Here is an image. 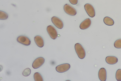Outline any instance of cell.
Masks as SVG:
<instances>
[{"label": "cell", "instance_id": "obj_1", "mask_svg": "<svg viewBox=\"0 0 121 81\" xmlns=\"http://www.w3.org/2000/svg\"><path fill=\"white\" fill-rule=\"evenodd\" d=\"M75 51L79 58L82 59L84 58L86 56L85 51L81 44L79 43L75 44L74 46Z\"/></svg>", "mask_w": 121, "mask_h": 81}, {"label": "cell", "instance_id": "obj_2", "mask_svg": "<svg viewBox=\"0 0 121 81\" xmlns=\"http://www.w3.org/2000/svg\"><path fill=\"white\" fill-rule=\"evenodd\" d=\"M84 9L88 15L91 18L94 17L95 15V12L93 7L91 4L87 3L84 5Z\"/></svg>", "mask_w": 121, "mask_h": 81}, {"label": "cell", "instance_id": "obj_3", "mask_svg": "<svg viewBox=\"0 0 121 81\" xmlns=\"http://www.w3.org/2000/svg\"><path fill=\"white\" fill-rule=\"evenodd\" d=\"M63 9L65 12L70 15L74 16L77 14V12L75 9L68 4H65L64 6Z\"/></svg>", "mask_w": 121, "mask_h": 81}, {"label": "cell", "instance_id": "obj_4", "mask_svg": "<svg viewBox=\"0 0 121 81\" xmlns=\"http://www.w3.org/2000/svg\"><path fill=\"white\" fill-rule=\"evenodd\" d=\"M47 32L50 37L53 39H56L57 36V32L55 28L51 25L47 27Z\"/></svg>", "mask_w": 121, "mask_h": 81}, {"label": "cell", "instance_id": "obj_5", "mask_svg": "<svg viewBox=\"0 0 121 81\" xmlns=\"http://www.w3.org/2000/svg\"><path fill=\"white\" fill-rule=\"evenodd\" d=\"M17 41L18 42L25 46H29L31 43L30 39L24 35L18 36L17 38Z\"/></svg>", "mask_w": 121, "mask_h": 81}, {"label": "cell", "instance_id": "obj_6", "mask_svg": "<svg viewBox=\"0 0 121 81\" xmlns=\"http://www.w3.org/2000/svg\"><path fill=\"white\" fill-rule=\"evenodd\" d=\"M70 67L69 63H64L57 66L56 68V71L59 73H63L68 70Z\"/></svg>", "mask_w": 121, "mask_h": 81}, {"label": "cell", "instance_id": "obj_7", "mask_svg": "<svg viewBox=\"0 0 121 81\" xmlns=\"http://www.w3.org/2000/svg\"><path fill=\"white\" fill-rule=\"evenodd\" d=\"M45 62L44 59L42 57H39L34 61L32 64V67L34 68H38L41 66Z\"/></svg>", "mask_w": 121, "mask_h": 81}, {"label": "cell", "instance_id": "obj_8", "mask_svg": "<svg viewBox=\"0 0 121 81\" xmlns=\"http://www.w3.org/2000/svg\"><path fill=\"white\" fill-rule=\"evenodd\" d=\"M51 20L53 24L59 29H62L64 26L62 21L59 18L56 16H53L51 18Z\"/></svg>", "mask_w": 121, "mask_h": 81}, {"label": "cell", "instance_id": "obj_9", "mask_svg": "<svg viewBox=\"0 0 121 81\" xmlns=\"http://www.w3.org/2000/svg\"><path fill=\"white\" fill-rule=\"evenodd\" d=\"M98 76L100 81H106L107 78V72L105 68H100L98 72Z\"/></svg>", "mask_w": 121, "mask_h": 81}, {"label": "cell", "instance_id": "obj_10", "mask_svg": "<svg viewBox=\"0 0 121 81\" xmlns=\"http://www.w3.org/2000/svg\"><path fill=\"white\" fill-rule=\"evenodd\" d=\"M91 24V21L89 18H87L83 21L80 24V28L82 30L86 29L90 27Z\"/></svg>", "mask_w": 121, "mask_h": 81}, {"label": "cell", "instance_id": "obj_11", "mask_svg": "<svg viewBox=\"0 0 121 81\" xmlns=\"http://www.w3.org/2000/svg\"><path fill=\"white\" fill-rule=\"evenodd\" d=\"M34 39L36 44L38 47L42 48L43 46L44 41L42 37L39 35L36 36L35 37Z\"/></svg>", "mask_w": 121, "mask_h": 81}, {"label": "cell", "instance_id": "obj_12", "mask_svg": "<svg viewBox=\"0 0 121 81\" xmlns=\"http://www.w3.org/2000/svg\"><path fill=\"white\" fill-rule=\"evenodd\" d=\"M105 61L108 64L110 65H113L117 62L118 58L116 57L112 56H109L106 57Z\"/></svg>", "mask_w": 121, "mask_h": 81}, {"label": "cell", "instance_id": "obj_13", "mask_svg": "<svg viewBox=\"0 0 121 81\" xmlns=\"http://www.w3.org/2000/svg\"><path fill=\"white\" fill-rule=\"evenodd\" d=\"M103 21L104 23L107 25L112 26L114 24L113 20L108 17H105L104 18Z\"/></svg>", "mask_w": 121, "mask_h": 81}, {"label": "cell", "instance_id": "obj_14", "mask_svg": "<svg viewBox=\"0 0 121 81\" xmlns=\"http://www.w3.org/2000/svg\"><path fill=\"white\" fill-rule=\"evenodd\" d=\"M34 78L35 81H43V79L41 75L38 72H36L34 73Z\"/></svg>", "mask_w": 121, "mask_h": 81}, {"label": "cell", "instance_id": "obj_15", "mask_svg": "<svg viewBox=\"0 0 121 81\" xmlns=\"http://www.w3.org/2000/svg\"><path fill=\"white\" fill-rule=\"evenodd\" d=\"M8 17V14L6 12L2 11H0V19L5 20L7 19Z\"/></svg>", "mask_w": 121, "mask_h": 81}, {"label": "cell", "instance_id": "obj_16", "mask_svg": "<svg viewBox=\"0 0 121 81\" xmlns=\"http://www.w3.org/2000/svg\"><path fill=\"white\" fill-rule=\"evenodd\" d=\"M115 77L117 81H121V69H118L117 71Z\"/></svg>", "mask_w": 121, "mask_h": 81}, {"label": "cell", "instance_id": "obj_17", "mask_svg": "<svg viewBox=\"0 0 121 81\" xmlns=\"http://www.w3.org/2000/svg\"><path fill=\"white\" fill-rule=\"evenodd\" d=\"M114 46L116 48H121V39L116 40L114 43Z\"/></svg>", "mask_w": 121, "mask_h": 81}, {"label": "cell", "instance_id": "obj_18", "mask_svg": "<svg viewBox=\"0 0 121 81\" xmlns=\"http://www.w3.org/2000/svg\"><path fill=\"white\" fill-rule=\"evenodd\" d=\"M31 72L30 69L29 68L25 69L22 73L23 75L24 76H29Z\"/></svg>", "mask_w": 121, "mask_h": 81}, {"label": "cell", "instance_id": "obj_19", "mask_svg": "<svg viewBox=\"0 0 121 81\" xmlns=\"http://www.w3.org/2000/svg\"><path fill=\"white\" fill-rule=\"evenodd\" d=\"M70 2L72 4L76 5L77 4L78 0H69Z\"/></svg>", "mask_w": 121, "mask_h": 81}]
</instances>
